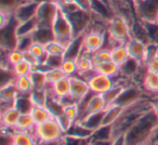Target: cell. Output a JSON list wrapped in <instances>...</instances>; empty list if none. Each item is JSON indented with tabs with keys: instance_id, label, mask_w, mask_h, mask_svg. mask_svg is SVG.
I'll list each match as a JSON object with an SVG mask.
<instances>
[{
	"instance_id": "obj_1",
	"label": "cell",
	"mask_w": 158,
	"mask_h": 145,
	"mask_svg": "<svg viewBox=\"0 0 158 145\" xmlns=\"http://www.w3.org/2000/svg\"><path fill=\"white\" fill-rule=\"evenodd\" d=\"M158 128V116L151 108L125 133L126 145H149Z\"/></svg>"
},
{
	"instance_id": "obj_2",
	"label": "cell",
	"mask_w": 158,
	"mask_h": 145,
	"mask_svg": "<svg viewBox=\"0 0 158 145\" xmlns=\"http://www.w3.org/2000/svg\"><path fill=\"white\" fill-rule=\"evenodd\" d=\"M60 7L69 20L73 33H74V38L84 35L85 33L88 31L91 22H92V12L79 9L75 3L60 5Z\"/></svg>"
},
{
	"instance_id": "obj_3",
	"label": "cell",
	"mask_w": 158,
	"mask_h": 145,
	"mask_svg": "<svg viewBox=\"0 0 158 145\" xmlns=\"http://www.w3.org/2000/svg\"><path fill=\"white\" fill-rule=\"evenodd\" d=\"M106 34L110 41V49H112L117 44H126L128 40L131 39V25L123 16L115 14L108 21Z\"/></svg>"
},
{
	"instance_id": "obj_4",
	"label": "cell",
	"mask_w": 158,
	"mask_h": 145,
	"mask_svg": "<svg viewBox=\"0 0 158 145\" xmlns=\"http://www.w3.org/2000/svg\"><path fill=\"white\" fill-rule=\"evenodd\" d=\"M34 134L39 144L60 141L65 135L55 117H51L47 121L36 126L34 129Z\"/></svg>"
},
{
	"instance_id": "obj_5",
	"label": "cell",
	"mask_w": 158,
	"mask_h": 145,
	"mask_svg": "<svg viewBox=\"0 0 158 145\" xmlns=\"http://www.w3.org/2000/svg\"><path fill=\"white\" fill-rule=\"evenodd\" d=\"M52 31L53 35H54V40L61 42L66 47L74 39L72 25H70L69 20L61 8H60V11L57 12L56 16L52 23Z\"/></svg>"
},
{
	"instance_id": "obj_6",
	"label": "cell",
	"mask_w": 158,
	"mask_h": 145,
	"mask_svg": "<svg viewBox=\"0 0 158 145\" xmlns=\"http://www.w3.org/2000/svg\"><path fill=\"white\" fill-rule=\"evenodd\" d=\"M60 3L52 2L49 0H42L38 5L35 18L38 21V25H49L52 26V23L60 11Z\"/></svg>"
},
{
	"instance_id": "obj_7",
	"label": "cell",
	"mask_w": 158,
	"mask_h": 145,
	"mask_svg": "<svg viewBox=\"0 0 158 145\" xmlns=\"http://www.w3.org/2000/svg\"><path fill=\"white\" fill-rule=\"evenodd\" d=\"M145 93L146 92L143 90L141 86L133 84V82H130L127 86L123 87V91H121L120 95H119L115 104H118L123 108L128 107V106L132 105V104L140 101L141 99H143L145 97Z\"/></svg>"
},
{
	"instance_id": "obj_8",
	"label": "cell",
	"mask_w": 158,
	"mask_h": 145,
	"mask_svg": "<svg viewBox=\"0 0 158 145\" xmlns=\"http://www.w3.org/2000/svg\"><path fill=\"white\" fill-rule=\"evenodd\" d=\"M106 36L103 31H89L84 34V51L88 53H95L97 51L105 48Z\"/></svg>"
},
{
	"instance_id": "obj_9",
	"label": "cell",
	"mask_w": 158,
	"mask_h": 145,
	"mask_svg": "<svg viewBox=\"0 0 158 145\" xmlns=\"http://www.w3.org/2000/svg\"><path fill=\"white\" fill-rule=\"evenodd\" d=\"M90 91L95 94H103L107 90H110L115 85V79L112 77H108L103 74L94 72L90 77L87 78Z\"/></svg>"
},
{
	"instance_id": "obj_10",
	"label": "cell",
	"mask_w": 158,
	"mask_h": 145,
	"mask_svg": "<svg viewBox=\"0 0 158 145\" xmlns=\"http://www.w3.org/2000/svg\"><path fill=\"white\" fill-rule=\"evenodd\" d=\"M158 13V0H144L135 8L138 20L142 22H155Z\"/></svg>"
},
{
	"instance_id": "obj_11",
	"label": "cell",
	"mask_w": 158,
	"mask_h": 145,
	"mask_svg": "<svg viewBox=\"0 0 158 145\" xmlns=\"http://www.w3.org/2000/svg\"><path fill=\"white\" fill-rule=\"evenodd\" d=\"M70 78V93L69 97L72 100L77 103L79 100H81L85 95H87L90 92V88H89L88 81L81 77L80 75L77 74L76 76H72Z\"/></svg>"
},
{
	"instance_id": "obj_12",
	"label": "cell",
	"mask_w": 158,
	"mask_h": 145,
	"mask_svg": "<svg viewBox=\"0 0 158 145\" xmlns=\"http://www.w3.org/2000/svg\"><path fill=\"white\" fill-rule=\"evenodd\" d=\"M39 2L40 1H38V0H25L24 2L21 3L18 7V9L14 11L13 15L15 20L20 23L35 18Z\"/></svg>"
},
{
	"instance_id": "obj_13",
	"label": "cell",
	"mask_w": 158,
	"mask_h": 145,
	"mask_svg": "<svg viewBox=\"0 0 158 145\" xmlns=\"http://www.w3.org/2000/svg\"><path fill=\"white\" fill-rule=\"evenodd\" d=\"M20 115V110L14 105L2 108L1 110V127L2 129L15 130Z\"/></svg>"
},
{
	"instance_id": "obj_14",
	"label": "cell",
	"mask_w": 158,
	"mask_h": 145,
	"mask_svg": "<svg viewBox=\"0 0 158 145\" xmlns=\"http://www.w3.org/2000/svg\"><path fill=\"white\" fill-rule=\"evenodd\" d=\"M19 95H20V92H19L14 81L8 82V84L1 86V89H0V101L2 104V108L14 105V102L16 101Z\"/></svg>"
},
{
	"instance_id": "obj_15",
	"label": "cell",
	"mask_w": 158,
	"mask_h": 145,
	"mask_svg": "<svg viewBox=\"0 0 158 145\" xmlns=\"http://www.w3.org/2000/svg\"><path fill=\"white\" fill-rule=\"evenodd\" d=\"M47 90H48L49 95H53L59 100L65 99L70 93V78L64 77L63 79L59 80L53 85L48 84Z\"/></svg>"
},
{
	"instance_id": "obj_16",
	"label": "cell",
	"mask_w": 158,
	"mask_h": 145,
	"mask_svg": "<svg viewBox=\"0 0 158 145\" xmlns=\"http://www.w3.org/2000/svg\"><path fill=\"white\" fill-rule=\"evenodd\" d=\"M126 46H127L130 57H132V59L144 64V59H145L146 48H147L146 44L135 39V38H131V39H129L126 42Z\"/></svg>"
},
{
	"instance_id": "obj_17",
	"label": "cell",
	"mask_w": 158,
	"mask_h": 145,
	"mask_svg": "<svg viewBox=\"0 0 158 145\" xmlns=\"http://www.w3.org/2000/svg\"><path fill=\"white\" fill-rule=\"evenodd\" d=\"M84 52V35L75 37L70 41V44L66 47V52L64 54V59L77 60L81 53Z\"/></svg>"
},
{
	"instance_id": "obj_18",
	"label": "cell",
	"mask_w": 158,
	"mask_h": 145,
	"mask_svg": "<svg viewBox=\"0 0 158 145\" xmlns=\"http://www.w3.org/2000/svg\"><path fill=\"white\" fill-rule=\"evenodd\" d=\"M13 144L15 145H39L34 132L14 130L13 131Z\"/></svg>"
},
{
	"instance_id": "obj_19",
	"label": "cell",
	"mask_w": 158,
	"mask_h": 145,
	"mask_svg": "<svg viewBox=\"0 0 158 145\" xmlns=\"http://www.w3.org/2000/svg\"><path fill=\"white\" fill-rule=\"evenodd\" d=\"M34 40L36 42H40L42 44H46L48 42L54 40L52 26L49 25H38L36 31L33 33Z\"/></svg>"
},
{
	"instance_id": "obj_20",
	"label": "cell",
	"mask_w": 158,
	"mask_h": 145,
	"mask_svg": "<svg viewBox=\"0 0 158 145\" xmlns=\"http://www.w3.org/2000/svg\"><path fill=\"white\" fill-rule=\"evenodd\" d=\"M94 70L99 74H103L108 77L116 78L120 72V66L114 63L113 61H108L94 64Z\"/></svg>"
},
{
	"instance_id": "obj_21",
	"label": "cell",
	"mask_w": 158,
	"mask_h": 145,
	"mask_svg": "<svg viewBox=\"0 0 158 145\" xmlns=\"http://www.w3.org/2000/svg\"><path fill=\"white\" fill-rule=\"evenodd\" d=\"M104 115H105V110H102V112L88 115L86 118H84L79 122H81L84 126H86L88 129L94 131V130L99 129L100 127L104 126Z\"/></svg>"
},
{
	"instance_id": "obj_22",
	"label": "cell",
	"mask_w": 158,
	"mask_h": 145,
	"mask_svg": "<svg viewBox=\"0 0 158 145\" xmlns=\"http://www.w3.org/2000/svg\"><path fill=\"white\" fill-rule=\"evenodd\" d=\"M142 88L148 94L158 97V74L147 72L143 80Z\"/></svg>"
},
{
	"instance_id": "obj_23",
	"label": "cell",
	"mask_w": 158,
	"mask_h": 145,
	"mask_svg": "<svg viewBox=\"0 0 158 145\" xmlns=\"http://www.w3.org/2000/svg\"><path fill=\"white\" fill-rule=\"evenodd\" d=\"M93 134V131L84 126L81 122L76 121L74 122V125L70 127V129L67 131L66 135H70L74 136V138H78V139H85V140H90L91 136Z\"/></svg>"
},
{
	"instance_id": "obj_24",
	"label": "cell",
	"mask_w": 158,
	"mask_h": 145,
	"mask_svg": "<svg viewBox=\"0 0 158 145\" xmlns=\"http://www.w3.org/2000/svg\"><path fill=\"white\" fill-rule=\"evenodd\" d=\"M110 53H112V61L114 63L118 64L119 66L123 65L130 57L126 44H119L117 46L113 47L110 49Z\"/></svg>"
},
{
	"instance_id": "obj_25",
	"label": "cell",
	"mask_w": 158,
	"mask_h": 145,
	"mask_svg": "<svg viewBox=\"0 0 158 145\" xmlns=\"http://www.w3.org/2000/svg\"><path fill=\"white\" fill-rule=\"evenodd\" d=\"M38 26V21L36 18L29 19L24 22H20L16 25V35L18 37L25 35H31Z\"/></svg>"
},
{
	"instance_id": "obj_26",
	"label": "cell",
	"mask_w": 158,
	"mask_h": 145,
	"mask_svg": "<svg viewBox=\"0 0 158 145\" xmlns=\"http://www.w3.org/2000/svg\"><path fill=\"white\" fill-rule=\"evenodd\" d=\"M14 84H15L20 94H29L34 90V85L29 75L18 76L14 79Z\"/></svg>"
},
{
	"instance_id": "obj_27",
	"label": "cell",
	"mask_w": 158,
	"mask_h": 145,
	"mask_svg": "<svg viewBox=\"0 0 158 145\" xmlns=\"http://www.w3.org/2000/svg\"><path fill=\"white\" fill-rule=\"evenodd\" d=\"M106 110V105H105V102H104L102 94H95V93H93V95L90 99V102H89V104H88V108H87V116L90 114L102 112V110ZM86 117H85V118H86Z\"/></svg>"
},
{
	"instance_id": "obj_28",
	"label": "cell",
	"mask_w": 158,
	"mask_h": 145,
	"mask_svg": "<svg viewBox=\"0 0 158 145\" xmlns=\"http://www.w3.org/2000/svg\"><path fill=\"white\" fill-rule=\"evenodd\" d=\"M123 107H121L118 104H113L106 107L105 115H104V125H113L123 114Z\"/></svg>"
},
{
	"instance_id": "obj_29",
	"label": "cell",
	"mask_w": 158,
	"mask_h": 145,
	"mask_svg": "<svg viewBox=\"0 0 158 145\" xmlns=\"http://www.w3.org/2000/svg\"><path fill=\"white\" fill-rule=\"evenodd\" d=\"M48 97L49 93L47 90V87L44 89H34L29 93V99H31L34 106H46Z\"/></svg>"
},
{
	"instance_id": "obj_30",
	"label": "cell",
	"mask_w": 158,
	"mask_h": 145,
	"mask_svg": "<svg viewBox=\"0 0 158 145\" xmlns=\"http://www.w3.org/2000/svg\"><path fill=\"white\" fill-rule=\"evenodd\" d=\"M31 114L33 116V119L35 121L36 126L40 125V123L50 119L51 117H53L52 114L50 113V110L47 108V106H34Z\"/></svg>"
},
{
	"instance_id": "obj_31",
	"label": "cell",
	"mask_w": 158,
	"mask_h": 145,
	"mask_svg": "<svg viewBox=\"0 0 158 145\" xmlns=\"http://www.w3.org/2000/svg\"><path fill=\"white\" fill-rule=\"evenodd\" d=\"M35 127H36V123H35V121H34L33 116H31V113H25V114L20 115L18 125H16V130L34 132Z\"/></svg>"
},
{
	"instance_id": "obj_32",
	"label": "cell",
	"mask_w": 158,
	"mask_h": 145,
	"mask_svg": "<svg viewBox=\"0 0 158 145\" xmlns=\"http://www.w3.org/2000/svg\"><path fill=\"white\" fill-rule=\"evenodd\" d=\"M29 76H31V81H33L34 89H44L48 86L46 72H44V70L35 68V69H33V72L29 74Z\"/></svg>"
},
{
	"instance_id": "obj_33",
	"label": "cell",
	"mask_w": 158,
	"mask_h": 145,
	"mask_svg": "<svg viewBox=\"0 0 158 145\" xmlns=\"http://www.w3.org/2000/svg\"><path fill=\"white\" fill-rule=\"evenodd\" d=\"M114 139V131L112 125H104L99 129L94 130L90 140H113Z\"/></svg>"
},
{
	"instance_id": "obj_34",
	"label": "cell",
	"mask_w": 158,
	"mask_h": 145,
	"mask_svg": "<svg viewBox=\"0 0 158 145\" xmlns=\"http://www.w3.org/2000/svg\"><path fill=\"white\" fill-rule=\"evenodd\" d=\"M46 106H47V108L50 110V113L52 114L53 117L60 116V115H62L64 112V105L61 102V100L53 97V95H49Z\"/></svg>"
},
{
	"instance_id": "obj_35",
	"label": "cell",
	"mask_w": 158,
	"mask_h": 145,
	"mask_svg": "<svg viewBox=\"0 0 158 145\" xmlns=\"http://www.w3.org/2000/svg\"><path fill=\"white\" fill-rule=\"evenodd\" d=\"M14 106L20 110L21 114L31 113L34 105L29 99V94H20L16 101L14 102Z\"/></svg>"
},
{
	"instance_id": "obj_36",
	"label": "cell",
	"mask_w": 158,
	"mask_h": 145,
	"mask_svg": "<svg viewBox=\"0 0 158 145\" xmlns=\"http://www.w3.org/2000/svg\"><path fill=\"white\" fill-rule=\"evenodd\" d=\"M61 69L64 72L67 77L76 76L78 74V65H77V60L73 59H64L63 63L61 65Z\"/></svg>"
},
{
	"instance_id": "obj_37",
	"label": "cell",
	"mask_w": 158,
	"mask_h": 145,
	"mask_svg": "<svg viewBox=\"0 0 158 145\" xmlns=\"http://www.w3.org/2000/svg\"><path fill=\"white\" fill-rule=\"evenodd\" d=\"M44 46H46L47 53L49 55H63L64 56L66 52V46H64L63 44L56 41V40H52Z\"/></svg>"
},
{
	"instance_id": "obj_38",
	"label": "cell",
	"mask_w": 158,
	"mask_h": 145,
	"mask_svg": "<svg viewBox=\"0 0 158 145\" xmlns=\"http://www.w3.org/2000/svg\"><path fill=\"white\" fill-rule=\"evenodd\" d=\"M11 68H12V72H13L15 77H18V76L29 75L34 69L33 65H31L28 62L24 61V60H23L22 62H20V63L11 66Z\"/></svg>"
},
{
	"instance_id": "obj_39",
	"label": "cell",
	"mask_w": 158,
	"mask_h": 145,
	"mask_svg": "<svg viewBox=\"0 0 158 145\" xmlns=\"http://www.w3.org/2000/svg\"><path fill=\"white\" fill-rule=\"evenodd\" d=\"M29 51L35 55V57L39 61V63H44L47 55H48L46 50V46L40 44V42H34L31 48H29Z\"/></svg>"
},
{
	"instance_id": "obj_40",
	"label": "cell",
	"mask_w": 158,
	"mask_h": 145,
	"mask_svg": "<svg viewBox=\"0 0 158 145\" xmlns=\"http://www.w3.org/2000/svg\"><path fill=\"white\" fill-rule=\"evenodd\" d=\"M46 77L48 84L53 85L59 80L63 79L64 77H67V76L64 74V72L61 68H51V69H48L46 72Z\"/></svg>"
},
{
	"instance_id": "obj_41",
	"label": "cell",
	"mask_w": 158,
	"mask_h": 145,
	"mask_svg": "<svg viewBox=\"0 0 158 145\" xmlns=\"http://www.w3.org/2000/svg\"><path fill=\"white\" fill-rule=\"evenodd\" d=\"M25 0H0V6H1V11L6 13L13 14L14 11L18 9L21 3L24 2Z\"/></svg>"
},
{
	"instance_id": "obj_42",
	"label": "cell",
	"mask_w": 158,
	"mask_h": 145,
	"mask_svg": "<svg viewBox=\"0 0 158 145\" xmlns=\"http://www.w3.org/2000/svg\"><path fill=\"white\" fill-rule=\"evenodd\" d=\"M92 60H93V62H94V64L112 61V53H110V49L103 48V49H101V50L97 51V52L92 54Z\"/></svg>"
},
{
	"instance_id": "obj_43",
	"label": "cell",
	"mask_w": 158,
	"mask_h": 145,
	"mask_svg": "<svg viewBox=\"0 0 158 145\" xmlns=\"http://www.w3.org/2000/svg\"><path fill=\"white\" fill-rule=\"evenodd\" d=\"M146 27L147 35L152 44H158V24L156 22H143Z\"/></svg>"
},
{
	"instance_id": "obj_44",
	"label": "cell",
	"mask_w": 158,
	"mask_h": 145,
	"mask_svg": "<svg viewBox=\"0 0 158 145\" xmlns=\"http://www.w3.org/2000/svg\"><path fill=\"white\" fill-rule=\"evenodd\" d=\"M35 42L33 37V34L31 35H25L18 37V42H16V49L21 51H26L29 50V48L31 47V44Z\"/></svg>"
},
{
	"instance_id": "obj_45",
	"label": "cell",
	"mask_w": 158,
	"mask_h": 145,
	"mask_svg": "<svg viewBox=\"0 0 158 145\" xmlns=\"http://www.w3.org/2000/svg\"><path fill=\"white\" fill-rule=\"evenodd\" d=\"M63 114L65 115L66 117H68L73 122H76V121L78 120V116H79V110H78L77 103H70L64 106Z\"/></svg>"
},
{
	"instance_id": "obj_46",
	"label": "cell",
	"mask_w": 158,
	"mask_h": 145,
	"mask_svg": "<svg viewBox=\"0 0 158 145\" xmlns=\"http://www.w3.org/2000/svg\"><path fill=\"white\" fill-rule=\"evenodd\" d=\"M55 118H56V120H57V122H59L60 127L62 128V130H63V132L65 134L67 133V131L70 129V127L74 125V122H73V121L70 120L68 117H66L64 114L60 115V116L55 117Z\"/></svg>"
},
{
	"instance_id": "obj_47",
	"label": "cell",
	"mask_w": 158,
	"mask_h": 145,
	"mask_svg": "<svg viewBox=\"0 0 158 145\" xmlns=\"http://www.w3.org/2000/svg\"><path fill=\"white\" fill-rule=\"evenodd\" d=\"M23 54H24V61L28 62L31 65H33L34 68H36L38 65H39V61L35 57V55L31 52L29 50H26V51H23Z\"/></svg>"
},
{
	"instance_id": "obj_48",
	"label": "cell",
	"mask_w": 158,
	"mask_h": 145,
	"mask_svg": "<svg viewBox=\"0 0 158 145\" xmlns=\"http://www.w3.org/2000/svg\"><path fill=\"white\" fill-rule=\"evenodd\" d=\"M145 66H146L147 72L158 74V55H156V56H154L152 60H149V61L145 64Z\"/></svg>"
},
{
	"instance_id": "obj_49",
	"label": "cell",
	"mask_w": 158,
	"mask_h": 145,
	"mask_svg": "<svg viewBox=\"0 0 158 145\" xmlns=\"http://www.w3.org/2000/svg\"><path fill=\"white\" fill-rule=\"evenodd\" d=\"M74 3L79 8V9L91 12L92 0H74Z\"/></svg>"
},
{
	"instance_id": "obj_50",
	"label": "cell",
	"mask_w": 158,
	"mask_h": 145,
	"mask_svg": "<svg viewBox=\"0 0 158 145\" xmlns=\"http://www.w3.org/2000/svg\"><path fill=\"white\" fill-rule=\"evenodd\" d=\"M114 144V139L113 140H90V145H113Z\"/></svg>"
},
{
	"instance_id": "obj_51",
	"label": "cell",
	"mask_w": 158,
	"mask_h": 145,
	"mask_svg": "<svg viewBox=\"0 0 158 145\" xmlns=\"http://www.w3.org/2000/svg\"><path fill=\"white\" fill-rule=\"evenodd\" d=\"M152 108L158 116V97H154L152 99Z\"/></svg>"
},
{
	"instance_id": "obj_52",
	"label": "cell",
	"mask_w": 158,
	"mask_h": 145,
	"mask_svg": "<svg viewBox=\"0 0 158 145\" xmlns=\"http://www.w3.org/2000/svg\"><path fill=\"white\" fill-rule=\"evenodd\" d=\"M63 140V139H62ZM54 141V142H49V143H44V144H39V145H63V141Z\"/></svg>"
},
{
	"instance_id": "obj_53",
	"label": "cell",
	"mask_w": 158,
	"mask_h": 145,
	"mask_svg": "<svg viewBox=\"0 0 158 145\" xmlns=\"http://www.w3.org/2000/svg\"><path fill=\"white\" fill-rule=\"evenodd\" d=\"M153 142H158V128H157V130H156L155 134H154V136H153V141H152V143Z\"/></svg>"
},
{
	"instance_id": "obj_54",
	"label": "cell",
	"mask_w": 158,
	"mask_h": 145,
	"mask_svg": "<svg viewBox=\"0 0 158 145\" xmlns=\"http://www.w3.org/2000/svg\"><path fill=\"white\" fill-rule=\"evenodd\" d=\"M143 1H144V0H132V2H133V5H134V7H138L139 5H140V3H142Z\"/></svg>"
},
{
	"instance_id": "obj_55",
	"label": "cell",
	"mask_w": 158,
	"mask_h": 145,
	"mask_svg": "<svg viewBox=\"0 0 158 145\" xmlns=\"http://www.w3.org/2000/svg\"><path fill=\"white\" fill-rule=\"evenodd\" d=\"M101 1H103V2H105L106 5H107V6H110V9H112V5H110V0H101ZM112 10H113V9H112ZM113 12H114V11H113Z\"/></svg>"
},
{
	"instance_id": "obj_56",
	"label": "cell",
	"mask_w": 158,
	"mask_h": 145,
	"mask_svg": "<svg viewBox=\"0 0 158 145\" xmlns=\"http://www.w3.org/2000/svg\"><path fill=\"white\" fill-rule=\"evenodd\" d=\"M49 1H52V2H56V3H60L62 0H49Z\"/></svg>"
},
{
	"instance_id": "obj_57",
	"label": "cell",
	"mask_w": 158,
	"mask_h": 145,
	"mask_svg": "<svg viewBox=\"0 0 158 145\" xmlns=\"http://www.w3.org/2000/svg\"><path fill=\"white\" fill-rule=\"evenodd\" d=\"M155 22L158 24V13H157V15H156V21H155Z\"/></svg>"
},
{
	"instance_id": "obj_58",
	"label": "cell",
	"mask_w": 158,
	"mask_h": 145,
	"mask_svg": "<svg viewBox=\"0 0 158 145\" xmlns=\"http://www.w3.org/2000/svg\"><path fill=\"white\" fill-rule=\"evenodd\" d=\"M157 55H158V44H157Z\"/></svg>"
},
{
	"instance_id": "obj_59",
	"label": "cell",
	"mask_w": 158,
	"mask_h": 145,
	"mask_svg": "<svg viewBox=\"0 0 158 145\" xmlns=\"http://www.w3.org/2000/svg\"><path fill=\"white\" fill-rule=\"evenodd\" d=\"M88 145H90V142H89V144H88Z\"/></svg>"
},
{
	"instance_id": "obj_60",
	"label": "cell",
	"mask_w": 158,
	"mask_h": 145,
	"mask_svg": "<svg viewBox=\"0 0 158 145\" xmlns=\"http://www.w3.org/2000/svg\"><path fill=\"white\" fill-rule=\"evenodd\" d=\"M12 145H15V144H12Z\"/></svg>"
}]
</instances>
